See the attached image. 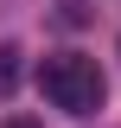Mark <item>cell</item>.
I'll list each match as a JSON object with an SVG mask.
<instances>
[{"mask_svg":"<svg viewBox=\"0 0 121 128\" xmlns=\"http://www.w3.org/2000/svg\"><path fill=\"white\" fill-rule=\"evenodd\" d=\"M38 90H45L51 109H64V115H96L102 96H108V83H102V70H96V58H83V51H51V58L38 64Z\"/></svg>","mask_w":121,"mask_h":128,"instance_id":"cell-1","label":"cell"},{"mask_svg":"<svg viewBox=\"0 0 121 128\" xmlns=\"http://www.w3.org/2000/svg\"><path fill=\"white\" fill-rule=\"evenodd\" d=\"M19 58H26V51L6 38V45H0V96H13V90H19Z\"/></svg>","mask_w":121,"mask_h":128,"instance_id":"cell-2","label":"cell"},{"mask_svg":"<svg viewBox=\"0 0 121 128\" xmlns=\"http://www.w3.org/2000/svg\"><path fill=\"white\" fill-rule=\"evenodd\" d=\"M0 128H45V122H32V115H6Z\"/></svg>","mask_w":121,"mask_h":128,"instance_id":"cell-3","label":"cell"}]
</instances>
